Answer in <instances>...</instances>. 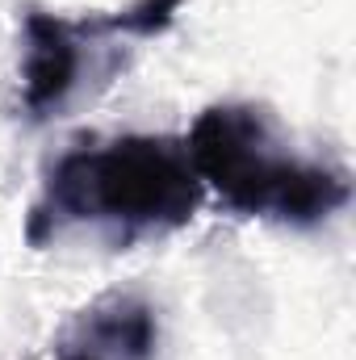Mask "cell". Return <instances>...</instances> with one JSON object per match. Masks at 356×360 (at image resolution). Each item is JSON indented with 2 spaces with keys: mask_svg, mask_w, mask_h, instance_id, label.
<instances>
[{
  "mask_svg": "<svg viewBox=\"0 0 356 360\" xmlns=\"http://www.w3.org/2000/svg\"><path fill=\"white\" fill-rule=\"evenodd\" d=\"M189 164L218 201L248 218H276L285 226H319L348 205V172L289 155L268 109L210 105L184 139Z\"/></svg>",
  "mask_w": 356,
  "mask_h": 360,
  "instance_id": "7a4b0ae2",
  "label": "cell"
},
{
  "mask_svg": "<svg viewBox=\"0 0 356 360\" xmlns=\"http://www.w3.org/2000/svg\"><path fill=\"white\" fill-rule=\"evenodd\" d=\"M205 184L197 180L189 151L177 139L126 134L105 147L68 151L30 210V243H46L63 222L109 226L126 248L139 235L184 226L201 205Z\"/></svg>",
  "mask_w": 356,
  "mask_h": 360,
  "instance_id": "6da1fadb",
  "label": "cell"
},
{
  "mask_svg": "<svg viewBox=\"0 0 356 360\" xmlns=\"http://www.w3.org/2000/svg\"><path fill=\"white\" fill-rule=\"evenodd\" d=\"M180 4L184 0H134V4H126L117 13H105L101 30L105 34H130V38H155L177 21Z\"/></svg>",
  "mask_w": 356,
  "mask_h": 360,
  "instance_id": "5b68a950",
  "label": "cell"
},
{
  "mask_svg": "<svg viewBox=\"0 0 356 360\" xmlns=\"http://www.w3.org/2000/svg\"><path fill=\"white\" fill-rule=\"evenodd\" d=\"M92 38L89 17L63 21L55 13L25 17V63H21V105L34 122L59 113L84 72V42Z\"/></svg>",
  "mask_w": 356,
  "mask_h": 360,
  "instance_id": "3957f363",
  "label": "cell"
},
{
  "mask_svg": "<svg viewBox=\"0 0 356 360\" xmlns=\"http://www.w3.org/2000/svg\"><path fill=\"white\" fill-rule=\"evenodd\" d=\"M155 314L130 293H109L76 314L59 340V360H151Z\"/></svg>",
  "mask_w": 356,
  "mask_h": 360,
  "instance_id": "277c9868",
  "label": "cell"
}]
</instances>
